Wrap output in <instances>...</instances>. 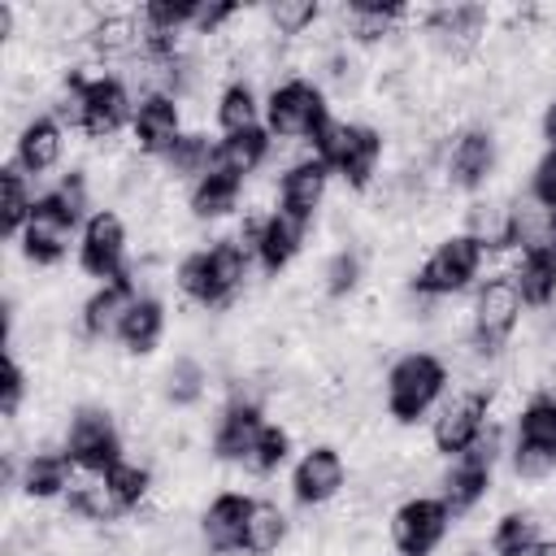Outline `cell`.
Segmentation results:
<instances>
[{"label": "cell", "mask_w": 556, "mask_h": 556, "mask_svg": "<svg viewBox=\"0 0 556 556\" xmlns=\"http://www.w3.org/2000/svg\"><path fill=\"white\" fill-rule=\"evenodd\" d=\"M252 269H256V265H252V256L239 248V239H235V235H217V239H208V243H200V248H187V252L178 256V265H174V287H178V295H182L187 304H195V308H204V313H226V308L243 295Z\"/></svg>", "instance_id": "obj_1"}, {"label": "cell", "mask_w": 556, "mask_h": 556, "mask_svg": "<svg viewBox=\"0 0 556 556\" xmlns=\"http://www.w3.org/2000/svg\"><path fill=\"white\" fill-rule=\"evenodd\" d=\"M452 391V365L430 348L400 352L382 374V408L395 426H421Z\"/></svg>", "instance_id": "obj_2"}, {"label": "cell", "mask_w": 556, "mask_h": 556, "mask_svg": "<svg viewBox=\"0 0 556 556\" xmlns=\"http://www.w3.org/2000/svg\"><path fill=\"white\" fill-rule=\"evenodd\" d=\"M486 243L478 235H469L465 226L460 230H447L426 256L421 265L408 274V295L426 300V304H439V300H456L465 291H473L486 274Z\"/></svg>", "instance_id": "obj_3"}, {"label": "cell", "mask_w": 556, "mask_h": 556, "mask_svg": "<svg viewBox=\"0 0 556 556\" xmlns=\"http://www.w3.org/2000/svg\"><path fill=\"white\" fill-rule=\"evenodd\" d=\"M308 152L317 161H326L330 174L348 191H369L378 182V169L387 156V135H382V126H374L365 117H330L321 126V135L308 143Z\"/></svg>", "instance_id": "obj_4"}, {"label": "cell", "mask_w": 556, "mask_h": 556, "mask_svg": "<svg viewBox=\"0 0 556 556\" xmlns=\"http://www.w3.org/2000/svg\"><path fill=\"white\" fill-rule=\"evenodd\" d=\"M330 117V91L308 74H282L265 87V130L278 143H313Z\"/></svg>", "instance_id": "obj_5"}, {"label": "cell", "mask_w": 556, "mask_h": 556, "mask_svg": "<svg viewBox=\"0 0 556 556\" xmlns=\"http://www.w3.org/2000/svg\"><path fill=\"white\" fill-rule=\"evenodd\" d=\"M521 295L513 287L508 274H486L478 287H473V304H469V356L482 361V365H495L508 348H513V334L521 326Z\"/></svg>", "instance_id": "obj_6"}, {"label": "cell", "mask_w": 556, "mask_h": 556, "mask_svg": "<svg viewBox=\"0 0 556 556\" xmlns=\"http://www.w3.org/2000/svg\"><path fill=\"white\" fill-rule=\"evenodd\" d=\"M500 161H504V143H500V130L491 122H465L447 135L443 152H439V174L452 191L460 195H486L495 174H500Z\"/></svg>", "instance_id": "obj_7"}, {"label": "cell", "mask_w": 556, "mask_h": 556, "mask_svg": "<svg viewBox=\"0 0 556 556\" xmlns=\"http://www.w3.org/2000/svg\"><path fill=\"white\" fill-rule=\"evenodd\" d=\"M504 456L521 482H543L556 473V391H534L517 404Z\"/></svg>", "instance_id": "obj_8"}, {"label": "cell", "mask_w": 556, "mask_h": 556, "mask_svg": "<svg viewBox=\"0 0 556 556\" xmlns=\"http://www.w3.org/2000/svg\"><path fill=\"white\" fill-rule=\"evenodd\" d=\"M61 447L70 452L74 469L87 473V478H100L109 473L122 456H126V434L113 417L109 404H74L70 417H65V430H61Z\"/></svg>", "instance_id": "obj_9"}, {"label": "cell", "mask_w": 556, "mask_h": 556, "mask_svg": "<svg viewBox=\"0 0 556 556\" xmlns=\"http://www.w3.org/2000/svg\"><path fill=\"white\" fill-rule=\"evenodd\" d=\"M308 230H313L308 222H295L282 208H265V213L248 208L243 222L235 226V239L265 278H278L300 261V252L308 243Z\"/></svg>", "instance_id": "obj_10"}, {"label": "cell", "mask_w": 556, "mask_h": 556, "mask_svg": "<svg viewBox=\"0 0 556 556\" xmlns=\"http://www.w3.org/2000/svg\"><path fill=\"white\" fill-rule=\"evenodd\" d=\"M504 452H508V447H504V439H500V426H491L469 452H460V456H452V460L443 465L434 495L452 508L456 521L469 517V513L491 495V486H495V465H500Z\"/></svg>", "instance_id": "obj_11"}, {"label": "cell", "mask_w": 556, "mask_h": 556, "mask_svg": "<svg viewBox=\"0 0 556 556\" xmlns=\"http://www.w3.org/2000/svg\"><path fill=\"white\" fill-rule=\"evenodd\" d=\"M491 387H452L447 400L434 408L430 417V447L434 456L452 460L460 452H469L495 421H491Z\"/></svg>", "instance_id": "obj_12"}, {"label": "cell", "mask_w": 556, "mask_h": 556, "mask_svg": "<svg viewBox=\"0 0 556 556\" xmlns=\"http://www.w3.org/2000/svg\"><path fill=\"white\" fill-rule=\"evenodd\" d=\"M78 230H83V222L52 191H39V200H35L22 235L13 239V248L22 252L26 265L52 269V265H61L70 256V248H78Z\"/></svg>", "instance_id": "obj_13"}, {"label": "cell", "mask_w": 556, "mask_h": 556, "mask_svg": "<svg viewBox=\"0 0 556 556\" xmlns=\"http://www.w3.org/2000/svg\"><path fill=\"white\" fill-rule=\"evenodd\" d=\"M265 421L269 417H265L261 391H252L248 382L230 387L226 400L217 404V417H213V430H208V456L222 460V465H239L243 469V460H248V452H252V443H256Z\"/></svg>", "instance_id": "obj_14"}, {"label": "cell", "mask_w": 556, "mask_h": 556, "mask_svg": "<svg viewBox=\"0 0 556 556\" xmlns=\"http://www.w3.org/2000/svg\"><path fill=\"white\" fill-rule=\"evenodd\" d=\"M452 526L456 517L439 495H404L387 517V539L395 556H434L447 543Z\"/></svg>", "instance_id": "obj_15"}, {"label": "cell", "mask_w": 556, "mask_h": 556, "mask_svg": "<svg viewBox=\"0 0 556 556\" xmlns=\"http://www.w3.org/2000/svg\"><path fill=\"white\" fill-rule=\"evenodd\" d=\"M417 30L426 39L430 52H439L443 61H465L482 48L486 30H491V9L486 4H469V0H456V4H434L417 17Z\"/></svg>", "instance_id": "obj_16"}, {"label": "cell", "mask_w": 556, "mask_h": 556, "mask_svg": "<svg viewBox=\"0 0 556 556\" xmlns=\"http://www.w3.org/2000/svg\"><path fill=\"white\" fill-rule=\"evenodd\" d=\"M74 261L87 278L96 282H113L122 274H130V230H126V217L109 204H100L83 230H78V248H74Z\"/></svg>", "instance_id": "obj_17"}, {"label": "cell", "mask_w": 556, "mask_h": 556, "mask_svg": "<svg viewBox=\"0 0 556 556\" xmlns=\"http://www.w3.org/2000/svg\"><path fill=\"white\" fill-rule=\"evenodd\" d=\"M135 100H139V91L130 87L126 74H117V70H96V74H87V87H83V126H78V135H87L91 143H109L113 135L130 130Z\"/></svg>", "instance_id": "obj_18"}, {"label": "cell", "mask_w": 556, "mask_h": 556, "mask_svg": "<svg viewBox=\"0 0 556 556\" xmlns=\"http://www.w3.org/2000/svg\"><path fill=\"white\" fill-rule=\"evenodd\" d=\"M348 456L339 443H308L295 460H291V478L287 491L300 508H326L348 491Z\"/></svg>", "instance_id": "obj_19"}, {"label": "cell", "mask_w": 556, "mask_h": 556, "mask_svg": "<svg viewBox=\"0 0 556 556\" xmlns=\"http://www.w3.org/2000/svg\"><path fill=\"white\" fill-rule=\"evenodd\" d=\"M130 148L143 161H161L182 135H187V117H182V100H174L169 91H139L135 100V117H130Z\"/></svg>", "instance_id": "obj_20"}, {"label": "cell", "mask_w": 556, "mask_h": 556, "mask_svg": "<svg viewBox=\"0 0 556 556\" xmlns=\"http://www.w3.org/2000/svg\"><path fill=\"white\" fill-rule=\"evenodd\" d=\"M330 182H334L330 165L317 161L313 152H304V156H295V161H287V165L278 169V182H274V208H282L287 217L313 226L317 213L326 208Z\"/></svg>", "instance_id": "obj_21"}, {"label": "cell", "mask_w": 556, "mask_h": 556, "mask_svg": "<svg viewBox=\"0 0 556 556\" xmlns=\"http://www.w3.org/2000/svg\"><path fill=\"white\" fill-rule=\"evenodd\" d=\"M334 17H339V39L343 43H352V48H382L417 13L408 4H400V0H348V4L334 9Z\"/></svg>", "instance_id": "obj_22"}, {"label": "cell", "mask_w": 556, "mask_h": 556, "mask_svg": "<svg viewBox=\"0 0 556 556\" xmlns=\"http://www.w3.org/2000/svg\"><path fill=\"white\" fill-rule=\"evenodd\" d=\"M252 500L256 495H248L239 486H226V491H217L200 508L195 530H200V543H204L208 556H235V552H243V526H248Z\"/></svg>", "instance_id": "obj_23"}, {"label": "cell", "mask_w": 556, "mask_h": 556, "mask_svg": "<svg viewBox=\"0 0 556 556\" xmlns=\"http://www.w3.org/2000/svg\"><path fill=\"white\" fill-rule=\"evenodd\" d=\"M65 143H70V130L43 109V113H30V117L17 126V135H13V156H9V161H13L22 174L43 178V174L61 169Z\"/></svg>", "instance_id": "obj_24"}, {"label": "cell", "mask_w": 556, "mask_h": 556, "mask_svg": "<svg viewBox=\"0 0 556 556\" xmlns=\"http://www.w3.org/2000/svg\"><path fill=\"white\" fill-rule=\"evenodd\" d=\"M139 291H143V287L135 282V269L122 274V278H113V282H96L91 295L78 304V334H83L87 343H109V339H117V326H122V317H126V308H130V300H135Z\"/></svg>", "instance_id": "obj_25"}, {"label": "cell", "mask_w": 556, "mask_h": 556, "mask_svg": "<svg viewBox=\"0 0 556 556\" xmlns=\"http://www.w3.org/2000/svg\"><path fill=\"white\" fill-rule=\"evenodd\" d=\"M74 460L65 447H35L17 460V491L30 500V504H52V500H65L70 486L78 482L74 478Z\"/></svg>", "instance_id": "obj_26"}, {"label": "cell", "mask_w": 556, "mask_h": 556, "mask_svg": "<svg viewBox=\"0 0 556 556\" xmlns=\"http://www.w3.org/2000/svg\"><path fill=\"white\" fill-rule=\"evenodd\" d=\"M78 35H83L87 52H91L96 61H104V65H122V61L130 65V61L139 56V39H143L135 9L96 13V17H87V26H83Z\"/></svg>", "instance_id": "obj_27"}, {"label": "cell", "mask_w": 556, "mask_h": 556, "mask_svg": "<svg viewBox=\"0 0 556 556\" xmlns=\"http://www.w3.org/2000/svg\"><path fill=\"white\" fill-rule=\"evenodd\" d=\"M165 330H169V304H165L156 291H139V295L130 300V308H126V317H122L113 343H117L126 356L143 361V356H152V352L165 343Z\"/></svg>", "instance_id": "obj_28"}, {"label": "cell", "mask_w": 556, "mask_h": 556, "mask_svg": "<svg viewBox=\"0 0 556 556\" xmlns=\"http://www.w3.org/2000/svg\"><path fill=\"white\" fill-rule=\"evenodd\" d=\"M243 187H248L243 178H235V174H226L222 165H213L200 182L187 187V213H191V222L217 226V222H230V217L248 213V208H243Z\"/></svg>", "instance_id": "obj_29"}, {"label": "cell", "mask_w": 556, "mask_h": 556, "mask_svg": "<svg viewBox=\"0 0 556 556\" xmlns=\"http://www.w3.org/2000/svg\"><path fill=\"white\" fill-rule=\"evenodd\" d=\"M213 126L222 135H239V130H252V126H265V91H256L252 78L235 74L217 87L213 96Z\"/></svg>", "instance_id": "obj_30"}, {"label": "cell", "mask_w": 556, "mask_h": 556, "mask_svg": "<svg viewBox=\"0 0 556 556\" xmlns=\"http://www.w3.org/2000/svg\"><path fill=\"white\" fill-rule=\"evenodd\" d=\"M508 278H513V287H517V295H521L526 308L543 313V308L556 304V252L552 248L539 243V248L517 252Z\"/></svg>", "instance_id": "obj_31"}, {"label": "cell", "mask_w": 556, "mask_h": 556, "mask_svg": "<svg viewBox=\"0 0 556 556\" xmlns=\"http://www.w3.org/2000/svg\"><path fill=\"white\" fill-rule=\"evenodd\" d=\"M278 139L265 130V126H252V130H239V135H217V165L235 178H252L269 165Z\"/></svg>", "instance_id": "obj_32"}, {"label": "cell", "mask_w": 556, "mask_h": 556, "mask_svg": "<svg viewBox=\"0 0 556 556\" xmlns=\"http://www.w3.org/2000/svg\"><path fill=\"white\" fill-rule=\"evenodd\" d=\"M287 539H291V513L278 500L256 495L243 526V556H278Z\"/></svg>", "instance_id": "obj_33"}, {"label": "cell", "mask_w": 556, "mask_h": 556, "mask_svg": "<svg viewBox=\"0 0 556 556\" xmlns=\"http://www.w3.org/2000/svg\"><path fill=\"white\" fill-rule=\"evenodd\" d=\"M543 513L539 508H530V504H513V508H504L495 521H491V534H486V552L491 556H521L526 547H534V543H543L547 534H543Z\"/></svg>", "instance_id": "obj_34"}, {"label": "cell", "mask_w": 556, "mask_h": 556, "mask_svg": "<svg viewBox=\"0 0 556 556\" xmlns=\"http://www.w3.org/2000/svg\"><path fill=\"white\" fill-rule=\"evenodd\" d=\"M213 165H217V139L204 135V130H187V135L161 156V178H165V182H178V187H191V182H200Z\"/></svg>", "instance_id": "obj_35"}, {"label": "cell", "mask_w": 556, "mask_h": 556, "mask_svg": "<svg viewBox=\"0 0 556 556\" xmlns=\"http://www.w3.org/2000/svg\"><path fill=\"white\" fill-rule=\"evenodd\" d=\"M208 395V365L191 352H178L161 374V400L169 408H200Z\"/></svg>", "instance_id": "obj_36"}, {"label": "cell", "mask_w": 556, "mask_h": 556, "mask_svg": "<svg viewBox=\"0 0 556 556\" xmlns=\"http://www.w3.org/2000/svg\"><path fill=\"white\" fill-rule=\"evenodd\" d=\"M35 200H39L35 178L22 174L13 161H4V165H0V235H4V243H13V239L22 235V226H26L30 208H35Z\"/></svg>", "instance_id": "obj_37"}, {"label": "cell", "mask_w": 556, "mask_h": 556, "mask_svg": "<svg viewBox=\"0 0 556 556\" xmlns=\"http://www.w3.org/2000/svg\"><path fill=\"white\" fill-rule=\"evenodd\" d=\"M100 482H104V491H109V500H113V508H117L122 517L139 513V508L152 500V486H156L152 465L130 460V456H122V460H117L109 473H100Z\"/></svg>", "instance_id": "obj_38"}, {"label": "cell", "mask_w": 556, "mask_h": 556, "mask_svg": "<svg viewBox=\"0 0 556 556\" xmlns=\"http://www.w3.org/2000/svg\"><path fill=\"white\" fill-rule=\"evenodd\" d=\"M261 17H265V26H269V30H265L269 39L291 43V39H304L308 30H317L321 17H326V9H321L317 0H274V4L261 9Z\"/></svg>", "instance_id": "obj_39"}, {"label": "cell", "mask_w": 556, "mask_h": 556, "mask_svg": "<svg viewBox=\"0 0 556 556\" xmlns=\"http://www.w3.org/2000/svg\"><path fill=\"white\" fill-rule=\"evenodd\" d=\"M365 282V252L356 243H339L326 261H321V295L326 300H348L356 295Z\"/></svg>", "instance_id": "obj_40"}, {"label": "cell", "mask_w": 556, "mask_h": 556, "mask_svg": "<svg viewBox=\"0 0 556 556\" xmlns=\"http://www.w3.org/2000/svg\"><path fill=\"white\" fill-rule=\"evenodd\" d=\"M291 452H295V434L282 421H265L256 443H252V452H248V460H243V469L256 473V478H274L278 469L291 465Z\"/></svg>", "instance_id": "obj_41"}, {"label": "cell", "mask_w": 556, "mask_h": 556, "mask_svg": "<svg viewBox=\"0 0 556 556\" xmlns=\"http://www.w3.org/2000/svg\"><path fill=\"white\" fill-rule=\"evenodd\" d=\"M135 13H139V30H143V35L182 39V35H191L195 0H148V4H139Z\"/></svg>", "instance_id": "obj_42"}, {"label": "cell", "mask_w": 556, "mask_h": 556, "mask_svg": "<svg viewBox=\"0 0 556 556\" xmlns=\"http://www.w3.org/2000/svg\"><path fill=\"white\" fill-rule=\"evenodd\" d=\"M61 504H65V513H70L74 521H87V526H104V521H117V517H122V513L113 508V500H109V491H104L100 478L74 482Z\"/></svg>", "instance_id": "obj_43"}, {"label": "cell", "mask_w": 556, "mask_h": 556, "mask_svg": "<svg viewBox=\"0 0 556 556\" xmlns=\"http://www.w3.org/2000/svg\"><path fill=\"white\" fill-rule=\"evenodd\" d=\"M30 395V378H26V365L17 361V343L4 348V374H0V417L4 421H17L22 404Z\"/></svg>", "instance_id": "obj_44"}, {"label": "cell", "mask_w": 556, "mask_h": 556, "mask_svg": "<svg viewBox=\"0 0 556 556\" xmlns=\"http://www.w3.org/2000/svg\"><path fill=\"white\" fill-rule=\"evenodd\" d=\"M48 191H52V195H56V200H61V204H65V208L78 217V222H87V217L96 213V200H91V174H87L83 165L65 169V174H61V178H56Z\"/></svg>", "instance_id": "obj_45"}, {"label": "cell", "mask_w": 556, "mask_h": 556, "mask_svg": "<svg viewBox=\"0 0 556 556\" xmlns=\"http://www.w3.org/2000/svg\"><path fill=\"white\" fill-rule=\"evenodd\" d=\"M243 17V4H230V0H195V22H191V35L195 39H213L222 35L230 22Z\"/></svg>", "instance_id": "obj_46"}, {"label": "cell", "mask_w": 556, "mask_h": 556, "mask_svg": "<svg viewBox=\"0 0 556 556\" xmlns=\"http://www.w3.org/2000/svg\"><path fill=\"white\" fill-rule=\"evenodd\" d=\"M526 195H530L539 208L556 213V148H543V156L530 165V182H526Z\"/></svg>", "instance_id": "obj_47"}, {"label": "cell", "mask_w": 556, "mask_h": 556, "mask_svg": "<svg viewBox=\"0 0 556 556\" xmlns=\"http://www.w3.org/2000/svg\"><path fill=\"white\" fill-rule=\"evenodd\" d=\"M539 139H543V148H556V91L539 109Z\"/></svg>", "instance_id": "obj_48"}, {"label": "cell", "mask_w": 556, "mask_h": 556, "mask_svg": "<svg viewBox=\"0 0 556 556\" xmlns=\"http://www.w3.org/2000/svg\"><path fill=\"white\" fill-rule=\"evenodd\" d=\"M17 30V9L13 4H0V43H9Z\"/></svg>", "instance_id": "obj_49"}, {"label": "cell", "mask_w": 556, "mask_h": 556, "mask_svg": "<svg viewBox=\"0 0 556 556\" xmlns=\"http://www.w3.org/2000/svg\"><path fill=\"white\" fill-rule=\"evenodd\" d=\"M521 556H556V539H543V543H534V547H526Z\"/></svg>", "instance_id": "obj_50"}, {"label": "cell", "mask_w": 556, "mask_h": 556, "mask_svg": "<svg viewBox=\"0 0 556 556\" xmlns=\"http://www.w3.org/2000/svg\"><path fill=\"white\" fill-rule=\"evenodd\" d=\"M543 248L556 252V213H547V226H543Z\"/></svg>", "instance_id": "obj_51"}]
</instances>
